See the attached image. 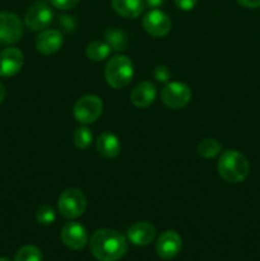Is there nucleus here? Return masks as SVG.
<instances>
[{"label":"nucleus","instance_id":"aec40b11","mask_svg":"<svg viewBox=\"0 0 260 261\" xmlns=\"http://www.w3.org/2000/svg\"><path fill=\"white\" fill-rule=\"evenodd\" d=\"M221 152H222L221 143L217 142L216 139H212V138H205V139H203L198 144L199 155L205 158V160L214 158Z\"/></svg>","mask_w":260,"mask_h":261},{"label":"nucleus","instance_id":"9d476101","mask_svg":"<svg viewBox=\"0 0 260 261\" xmlns=\"http://www.w3.org/2000/svg\"><path fill=\"white\" fill-rule=\"evenodd\" d=\"M24 64V55L17 47H7L0 51V76L10 78L20 71Z\"/></svg>","mask_w":260,"mask_h":261},{"label":"nucleus","instance_id":"2eb2a0df","mask_svg":"<svg viewBox=\"0 0 260 261\" xmlns=\"http://www.w3.org/2000/svg\"><path fill=\"white\" fill-rule=\"evenodd\" d=\"M155 228L148 222H138L127 229V240L137 246H147L154 240Z\"/></svg>","mask_w":260,"mask_h":261},{"label":"nucleus","instance_id":"4468645a","mask_svg":"<svg viewBox=\"0 0 260 261\" xmlns=\"http://www.w3.org/2000/svg\"><path fill=\"white\" fill-rule=\"evenodd\" d=\"M155 97H157V89L154 84L150 82H142L137 84L132 91L130 101L138 109H147L154 102Z\"/></svg>","mask_w":260,"mask_h":261},{"label":"nucleus","instance_id":"7c9ffc66","mask_svg":"<svg viewBox=\"0 0 260 261\" xmlns=\"http://www.w3.org/2000/svg\"><path fill=\"white\" fill-rule=\"evenodd\" d=\"M0 261H12V260L8 259V257H0Z\"/></svg>","mask_w":260,"mask_h":261},{"label":"nucleus","instance_id":"a878e982","mask_svg":"<svg viewBox=\"0 0 260 261\" xmlns=\"http://www.w3.org/2000/svg\"><path fill=\"white\" fill-rule=\"evenodd\" d=\"M59 22H60V25L66 31V32L73 31L74 27H75V20L73 19V17L63 15V17H60V20H59Z\"/></svg>","mask_w":260,"mask_h":261},{"label":"nucleus","instance_id":"20e7f679","mask_svg":"<svg viewBox=\"0 0 260 261\" xmlns=\"http://www.w3.org/2000/svg\"><path fill=\"white\" fill-rule=\"evenodd\" d=\"M58 208L61 216L65 218H79L83 216L87 209L86 195L79 189H65L59 196Z\"/></svg>","mask_w":260,"mask_h":261},{"label":"nucleus","instance_id":"f257e3e1","mask_svg":"<svg viewBox=\"0 0 260 261\" xmlns=\"http://www.w3.org/2000/svg\"><path fill=\"white\" fill-rule=\"evenodd\" d=\"M91 252L99 261H117L127 251V241L120 232L102 228L94 232L89 241Z\"/></svg>","mask_w":260,"mask_h":261},{"label":"nucleus","instance_id":"5701e85b","mask_svg":"<svg viewBox=\"0 0 260 261\" xmlns=\"http://www.w3.org/2000/svg\"><path fill=\"white\" fill-rule=\"evenodd\" d=\"M56 219V213L53 206L42 205L36 211V221L42 226L53 224Z\"/></svg>","mask_w":260,"mask_h":261},{"label":"nucleus","instance_id":"b1692460","mask_svg":"<svg viewBox=\"0 0 260 261\" xmlns=\"http://www.w3.org/2000/svg\"><path fill=\"white\" fill-rule=\"evenodd\" d=\"M154 78L157 82H161V83H166L170 79L171 73L170 69L167 68L166 65H157L154 68Z\"/></svg>","mask_w":260,"mask_h":261},{"label":"nucleus","instance_id":"393cba45","mask_svg":"<svg viewBox=\"0 0 260 261\" xmlns=\"http://www.w3.org/2000/svg\"><path fill=\"white\" fill-rule=\"evenodd\" d=\"M51 5L60 10H68L75 7L79 3V0H50Z\"/></svg>","mask_w":260,"mask_h":261},{"label":"nucleus","instance_id":"c85d7f7f","mask_svg":"<svg viewBox=\"0 0 260 261\" xmlns=\"http://www.w3.org/2000/svg\"><path fill=\"white\" fill-rule=\"evenodd\" d=\"M166 0H145V5L148 8H158L165 4Z\"/></svg>","mask_w":260,"mask_h":261},{"label":"nucleus","instance_id":"f8f14e48","mask_svg":"<svg viewBox=\"0 0 260 261\" xmlns=\"http://www.w3.org/2000/svg\"><path fill=\"white\" fill-rule=\"evenodd\" d=\"M61 241L71 250H82L88 242L86 228L78 222H69L61 229Z\"/></svg>","mask_w":260,"mask_h":261},{"label":"nucleus","instance_id":"6e6552de","mask_svg":"<svg viewBox=\"0 0 260 261\" xmlns=\"http://www.w3.org/2000/svg\"><path fill=\"white\" fill-rule=\"evenodd\" d=\"M54 19V12L45 3L31 5L24 14V23L32 31H45Z\"/></svg>","mask_w":260,"mask_h":261},{"label":"nucleus","instance_id":"dca6fc26","mask_svg":"<svg viewBox=\"0 0 260 261\" xmlns=\"http://www.w3.org/2000/svg\"><path fill=\"white\" fill-rule=\"evenodd\" d=\"M96 147L99 154L105 158H109V160L116 158L119 155L120 150H121V144H120L119 138L109 132L102 133L97 138Z\"/></svg>","mask_w":260,"mask_h":261},{"label":"nucleus","instance_id":"a211bd4d","mask_svg":"<svg viewBox=\"0 0 260 261\" xmlns=\"http://www.w3.org/2000/svg\"><path fill=\"white\" fill-rule=\"evenodd\" d=\"M105 42L115 51H124L127 47L126 33L119 28H109L105 31Z\"/></svg>","mask_w":260,"mask_h":261},{"label":"nucleus","instance_id":"423d86ee","mask_svg":"<svg viewBox=\"0 0 260 261\" xmlns=\"http://www.w3.org/2000/svg\"><path fill=\"white\" fill-rule=\"evenodd\" d=\"M161 99L167 107L180 110L188 106L191 99V89L188 84L181 82L167 83L161 91Z\"/></svg>","mask_w":260,"mask_h":261},{"label":"nucleus","instance_id":"bb28decb","mask_svg":"<svg viewBox=\"0 0 260 261\" xmlns=\"http://www.w3.org/2000/svg\"><path fill=\"white\" fill-rule=\"evenodd\" d=\"M175 5L181 10H191L196 5L198 0H173Z\"/></svg>","mask_w":260,"mask_h":261},{"label":"nucleus","instance_id":"4be33fe9","mask_svg":"<svg viewBox=\"0 0 260 261\" xmlns=\"http://www.w3.org/2000/svg\"><path fill=\"white\" fill-rule=\"evenodd\" d=\"M14 261H42V252L33 245H25L18 250Z\"/></svg>","mask_w":260,"mask_h":261},{"label":"nucleus","instance_id":"9b49d317","mask_svg":"<svg viewBox=\"0 0 260 261\" xmlns=\"http://www.w3.org/2000/svg\"><path fill=\"white\" fill-rule=\"evenodd\" d=\"M183 247V240L175 231H165L157 240L155 252L161 259L170 260L178 255Z\"/></svg>","mask_w":260,"mask_h":261},{"label":"nucleus","instance_id":"6ab92c4d","mask_svg":"<svg viewBox=\"0 0 260 261\" xmlns=\"http://www.w3.org/2000/svg\"><path fill=\"white\" fill-rule=\"evenodd\" d=\"M111 53V47L103 41H93L86 47V55L91 61H103L105 59L109 58Z\"/></svg>","mask_w":260,"mask_h":261},{"label":"nucleus","instance_id":"412c9836","mask_svg":"<svg viewBox=\"0 0 260 261\" xmlns=\"http://www.w3.org/2000/svg\"><path fill=\"white\" fill-rule=\"evenodd\" d=\"M73 139H74V144H75L76 148L79 149H88L91 147L92 142H93V135H92L91 130L86 126H81L76 127L74 130L73 134Z\"/></svg>","mask_w":260,"mask_h":261},{"label":"nucleus","instance_id":"f03ea898","mask_svg":"<svg viewBox=\"0 0 260 261\" xmlns=\"http://www.w3.org/2000/svg\"><path fill=\"white\" fill-rule=\"evenodd\" d=\"M218 172L227 182H242L249 176L250 163L242 153L233 149L224 150L218 161Z\"/></svg>","mask_w":260,"mask_h":261},{"label":"nucleus","instance_id":"1a4fd4ad","mask_svg":"<svg viewBox=\"0 0 260 261\" xmlns=\"http://www.w3.org/2000/svg\"><path fill=\"white\" fill-rule=\"evenodd\" d=\"M143 28L145 32L153 37H165L170 33L172 23L170 17L165 12L158 9H152L143 17Z\"/></svg>","mask_w":260,"mask_h":261},{"label":"nucleus","instance_id":"39448f33","mask_svg":"<svg viewBox=\"0 0 260 261\" xmlns=\"http://www.w3.org/2000/svg\"><path fill=\"white\" fill-rule=\"evenodd\" d=\"M102 109H103V103L98 96L87 94V96L81 97L75 102L73 114L76 121L83 125H88L96 121L101 116Z\"/></svg>","mask_w":260,"mask_h":261},{"label":"nucleus","instance_id":"cd10ccee","mask_svg":"<svg viewBox=\"0 0 260 261\" xmlns=\"http://www.w3.org/2000/svg\"><path fill=\"white\" fill-rule=\"evenodd\" d=\"M240 5L245 8H249V9H256L260 8V0H237Z\"/></svg>","mask_w":260,"mask_h":261},{"label":"nucleus","instance_id":"0eeeda50","mask_svg":"<svg viewBox=\"0 0 260 261\" xmlns=\"http://www.w3.org/2000/svg\"><path fill=\"white\" fill-rule=\"evenodd\" d=\"M23 22L12 12H0V46L14 45L23 36Z\"/></svg>","mask_w":260,"mask_h":261},{"label":"nucleus","instance_id":"7ed1b4c3","mask_svg":"<svg viewBox=\"0 0 260 261\" xmlns=\"http://www.w3.org/2000/svg\"><path fill=\"white\" fill-rule=\"evenodd\" d=\"M134 75L133 61L125 55H116L110 59L105 68L107 84L115 89H121L132 82Z\"/></svg>","mask_w":260,"mask_h":261},{"label":"nucleus","instance_id":"c756f323","mask_svg":"<svg viewBox=\"0 0 260 261\" xmlns=\"http://www.w3.org/2000/svg\"><path fill=\"white\" fill-rule=\"evenodd\" d=\"M5 96H7V89H5L4 84L0 82V103L5 99Z\"/></svg>","mask_w":260,"mask_h":261},{"label":"nucleus","instance_id":"f3484780","mask_svg":"<svg viewBox=\"0 0 260 261\" xmlns=\"http://www.w3.org/2000/svg\"><path fill=\"white\" fill-rule=\"evenodd\" d=\"M115 12L127 19H135L143 13L145 7L144 0H111Z\"/></svg>","mask_w":260,"mask_h":261},{"label":"nucleus","instance_id":"ddd939ff","mask_svg":"<svg viewBox=\"0 0 260 261\" xmlns=\"http://www.w3.org/2000/svg\"><path fill=\"white\" fill-rule=\"evenodd\" d=\"M64 42L63 33L58 30H45L36 38V48L43 55H53L58 53Z\"/></svg>","mask_w":260,"mask_h":261}]
</instances>
